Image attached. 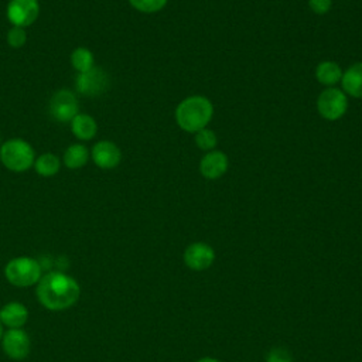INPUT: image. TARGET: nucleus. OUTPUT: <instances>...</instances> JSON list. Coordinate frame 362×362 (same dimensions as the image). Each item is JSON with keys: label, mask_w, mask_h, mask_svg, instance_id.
I'll return each mask as SVG.
<instances>
[{"label": "nucleus", "mask_w": 362, "mask_h": 362, "mask_svg": "<svg viewBox=\"0 0 362 362\" xmlns=\"http://www.w3.org/2000/svg\"><path fill=\"white\" fill-rule=\"evenodd\" d=\"M35 293L44 308L49 311H64L76 304L81 297V286L66 273L49 272L42 274L37 283Z\"/></svg>", "instance_id": "nucleus-1"}, {"label": "nucleus", "mask_w": 362, "mask_h": 362, "mask_svg": "<svg viewBox=\"0 0 362 362\" xmlns=\"http://www.w3.org/2000/svg\"><path fill=\"white\" fill-rule=\"evenodd\" d=\"M348 109V96L342 89L335 86L325 88L317 99L318 113L329 122L341 119Z\"/></svg>", "instance_id": "nucleus-5"}, {"label": "nucleus", "mask_w": 362, "mask_h": 362, "mask_svg": "<svg viewBox=\"0 0 362 362\" xmlns=\"http://www.w3.org/2000/svg\"><path fill=\"white\" fill-rule=\"evenodd\" d=\"M0 146H1V144H0Z\"/></svg>", "instance_id": "nucleus-27"}, {"label": "nucleus", "mask_w": 362, "mask_h": 362, "mask_svg": "<svg viewBox=\"0 0 362 362\" xmlns=\"http://www.w3.org/2000/svg\"><path fill=\"white\" fill-rule=\"evenodd\" d=\"M0 161L7 170L23 173L34 165L35 151L28 141L10 139L0 146Z\"/></svg>", "instance_id": "nucleus-4"}, {"label": "nucleus", "mask_w": 362, "mask_h": 362, "mask_svg": "<svg viewBox=\"0 0 362 362\" xmlns=\"http://www.w3.org/2000/svg\"><path fill=\"white\" fill-rule=\"evenodd\" d=\"M194 134H195V144L198 148H201L204 151H211L215 148L218 139L212 130H209L208 127H204Z\"/></svg>", "instance_id": "nucleus-20"}, {"label": "nucleus", "mask_w": 362, "mask_h": 362, "mask_svg": "<svg viewBox=\"0 0 362 362\" xmlns=\"http://www.w3.org/2000/svg\"><path fill=\"white\" fill-rule=\"evenodd\" d=\"M342 74H344L342 68L334 61H322L315 68L317 81L327 88H331L338 82H341Z\"/></svg>", "instance_id": "nucleus-16"}, {"label": "nucleus", "mask_w": 362, "mask_h": 362, "mask_svg": "<svg viewBox=\"0 0 362 362\" xmlns=\"http://www.w3.org/2000/svg\"><path fill=\"white\" fill-rule=\"evenodd\" d=\"M341 86L345 95L362 99V62H355L344 71Z\"/></svg>", "instance_id": "nucleus-14"}, {"label": "nucleus", "mask_w": 362, "mask_h": 362, "mask_svg": "<svg viewBox=\"0 0 362 362\" xmlns=\"http://www.w3.org/2000/svg\"><path fill=\"white\" fill-rule=\"evenodd\" d=\"M212 115L214 105L202 95L188 96L175 107V122L188 133H197L198 130L206 127L212 119Z\"/></svg>", "instance_id": "nucleus-2"}, {"label": "nucleus", "mask_w": 362, "mask_h": 362, "mask_svg": "<svg viewBox=\"0 0 362 362\" xmlns=\"http://www.w3.org/2000/svg\"><path fill=\"white\" fill-rule=\"evenodd\" d=\"M90 158L96 164V167L110 170L120 164L122 151L113 141L100 140L93 144L90 150Z\"/></svg>", "instance_id": "nucleus-11"}, {"label": "nucleus", "mask_w": 362, "mask_h": 362, "mask_svg": "<svg viewBox=\"0 0 362 362\" xmlns=\"http://www.w3.org/2000/svg\"><path fill=\"white\" fill-rule=\"evenodd\" d=\"M6 40H7V44L11 47V48H20L25 44L27 41V34H25V30L21 28V27H11L8 31H7V35H6Z\"/></svg>", "instance_id": "nucleus-22"}, {"label": "nucleus", "mask_w": 362, "mask_h": 362, "mask_svg": "<svg viewBox=\"0 0 362 362\" xmlns=\"http://www.w3.org/2000/svg\"><path fill=\"white\" fill-rule=\"evenodd\" d=\"M40 14L38 0H10L6 16L14 27L25 28L31 25Z\"/></svg>", "instance_id": "nucleus-8"}, {"label": "nucleus", "mask_w": 362, "mask_h": 362, "mask_svg": "<svg viewBox=\"0 0 362 362\" xmlns=\"http://www.w3.org/2000/svg\"><path fill=\"white\" fill-rule=\"evenodd\" d=\"M71 65L79 72H85L93 66V54L86 47H76L71 52Z\"/></svg>", "instance_id": "nucleus-19"}, {"label": "nucleus", "mask_w": 362, "mask_h": 362, "mask_svg": "<svg viewBox=\"0 0 362 362\" xmlns=\"http://www.w3.org/2000/svg\"><path fill=\"white\" fill-rule=\"evenodd\" d=\"M308 6L315 14H325L331 10L332 0H308Z\"/></svg>", "instance_id": "nucleus-24"}, {"label": "nucleus", "mask_w": 362, "mask_h": 362, "mask_svg": "<svg viewBox=\"0 0 362 362\" xmlns=\"http://www.w3.org/2000/svg\"><path fill=\"white\" fill-rule=\"evenodd\" d=\"M182 260L188 269L202 272L212 266L215 260V250L205 242H194L185 247Z\"/></svg>", "instance_id": "nucleus-10"}, {"label": "nucleus", "mask_w": 362, "mask_h": 362, "mask_svg": "<svg viewBox=\"0 0 362 362\" xmlns=\"http://www.w3.org/2000/svg\"><path fill=\"white\" fill-rule=\"evenodd\" d=\"M3 352L13 361H21L31 351V339L23 328H7L1 337Z\"/></svg>", "instance_id": "nucleus-7"}, {"label": "nucleus", "mask_w": 362, "mask_h": 362, "mask_svg": "<svg viewBox=\"0 0 362 362\" xmlns=\"http://www.w3.org/2000/svg\"><path fill=\"white\" fill-rule=\"evenodd\" d=\"M109 83H110V79L106 71L95 65L85 72H79L75 79L76 90L81 95H85L89 98H95L105 93L109 88Z\"/></svg>", "instance_id": "nucleus-6"}, {"label": "nucleus", "mask_w": 362, "mask_h": 362, "mask_svg": "<svg viewBox=\"0 0 362 362\" xmlns=\"http://www.w3.org/2000/svg\"><path fill=\"white\" fill-rule=\"evenodd\" d=\"M69 123H71V130L78 140L86 141L96 136L98 124L95 119L86 113H78Z\"/></svg>", "instance_id": "nucleus-15"}, {"label": "nucleus", "mask_w": 362, "mask_h": 362, "mask_svg": "<svg viewBox=\"0 0 362 362\" xmlns=\"http://www.w3.org/2000/svg\"><path fill=\"white\" fill-rule=\"evenodd\" d=\"M28 317V308L20 301H8L0 308V322L6 328H23Z\"/></svg>", "instance_id": "nucleus-13"}, {"label": "nucleus", "mask_w": 362, "mask_h": 362, "mask_svg": "<svg viewBox=\"0 0 362 362\" xmlns=\"http://www.w3.org/2000/svg\"><path fill=\"white\" fill-rule=\"evenodd\" d=\"M195 362H221V361H219V359H216V358L205 356V358H201V359H198V361H195Z\"/></svg>", "instance_id": "nucleus-25"}, {"label": "nucleus", "mask_w": 362, "mask_h": 362, "mask_svg": "<svg viewBox=\"0 0 362 362\" xmlns=\"http://www.w3.org/2000/svg\"><path fill=\"white\" fill-rule=\"evenodd\" d=\"M229 167L228 156L221 150H211L199 161V173L206 180L221 178Z\"/></svg>", "instance_id": "nucleus-12"}, {"label": "nucleus", "mask_w": 362, "mask_h": 362, "mask_svg": "<svg viewBox=\"0 0 362 362\" xmlns=\"http://www.w3.org/2000/svg\"><path fill=\"white\" fill-rule=\"evenodd\" d=\"M78 99L68 89L57 90L49 100V115L57 122H71L78 112Z\"/></svg>", "instance_id": "nucleus-9"}, {"label": "nucleus", "mask_w": 362, "mask_h": 362, "mask_svg": "<svg viewBox=\"0 0 362 362\" xmlns=\"http://www.w3.org/2000/svg\"><path fill=\"white\" fill-rule=\"evenodd\" d=\"M59 158L52 153H44L34 161V168L41 177H52L59 171Z\"/></svg>", "instance_id": "nucleus-18"}, {"label": "nucleus", "mask_w": 362, "mask_h": 362, "mask_svg": "<svg viewBox=\"0 0 362 362\" xmlns=\"http://www.w3.org/2000/svg\"><path fill=\"white\" fill-rule=\"evenodd\" d=\"M168 0H129L130 6L140 13H157L165 7Z\"/></svg>", "instance_id": "nucleus-21"}, {"label": "nucleus", "mask_w": 362, "mask_h": 362, "mask_svg": "<svg viewBox=\"0 0 362 362\" xmlns=\"http://www.w3.org/2000/svg\"><path fill=\"white\" fill-rule=\"evenodd\" d=\"M89 157H90V153H89L88 147L83 144L75 143V144H71L65 150L64 164H65V167H68L71 170H76V168L83 167L89 161Z\"/></svg>", "instance_id": "nucleus-17"}, {"label": "nucleus", "mask_w": 362, "mask_h": 362, "mask_svg": "<svg viewBox=\"0 0 362 362\" xmlns=\"http://www.w3.org/2000/svg\"><path fill=\"white\" fill-rule=\"evenodd\" d=\"M4 277L14 287H33L42 277V267L34 257L17 256L6 263Z\"/></svg>", "instance_id": "nucleus-3"}, {"label": "nucleus", "mask_w": 362, "mask_h": 362, "mask_svg": "<svg viewBox=\"0 0 362 362\" xmlns=\"http://www.w3.org/2000/svg\"><path fill=\"white\" fill-rule=\"evenodd\" d=\"M3 325H1V322H0V341H1V337H3Z\"/></svg>", "instance_id": "nucleus-26"}, {"label": "nucleus", "mask_w": 362, "mask_h": 362, "mask_svg": "<svg viewBox=\"0 0 362 362\" xmlns=\"http://www.w3.org/2000/svg\"><path fill=\"white\" fill-rule=\"evenodd\" d=\"M266 362H293V356L288 349L283 346H273L266 355Z\"/></svg>", "instance_id": "nucleus-23"}]
</instances>
